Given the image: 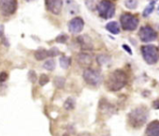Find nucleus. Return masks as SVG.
I'll list each match as a JSON object with an SVG mask.
<instances>
[{
	"label": "nucleus",
	"instance_id": "nucleus-1",
	"mask_svg": "<svg viewBox=\"0 0 159 136\" xmlns=\"http://www.w3.org/2000/svg\"><path fill=\"white\" fill-rule=\"evenodd\" d=\"M149 116V111L145 106H139L132 110L128 115V122L135 129L142 127Z\"/></svg>",
	"mask_w": 159,
	"mask_h": 136
},
{
	"label": "nucleus",
	"instance_id": "nucleus-2",
	"mask_svg": "<svg viewBox=\"0 0 159 136\" xmlns=\"http://www.w3.org/2000/svg\"><path fill=\"white\" fill-rule=\"evenodd\" d=\"M127 83V76L122 70H116L111 73L107 81V87L111 91H118L122 89Z\"/></svg>",
	"mask_w": 159,
	"mask_h": 136
},
{
	"label": "nucleus",
	"instance_id": "nucleus-3",
	"mask_svg": "<svg viewBox=\"0 0 159 136\" xmlns=\"http://www.w3.org/2000/svg\"><path fill=\"white\" fill-rule=\"evenodd\" d=\"M141 54L145 62L149 65L156 64L159 60V49L152 44L141 46Z\"/></svg>",
	"mask_w": 159,
	"mask_h": 136
},
{
	"label": "nucleus",
	"instance_id": "nucleus-4",
	"mask_svg": "<svg viewBox=\"0 0 159 136\" xmlns=\"http://www.w3.org/2000/svg\"><path fill=\"white\" fill-rule=\"evenodd\" d=\"M97 10L99 16L103 19L112 18L115 13V6L110 0H101L97 6Z\"/></svg>",
	"mask_w": 159,
	"mask_h": 136
},
{
	"label": "nucleus",
	"instance_id": "nucleus-5",
	"mask_svg": "<svg viewBox=\"0 0 159 136\" xmlns=\"http://www.w3.org/2000/svg\"><path fill=\"white\" fill-rule=\"evenodd\" d=\"M121 26L125 31H134L137 29L139 20L136 15H133L128 12H125L120 17Z\"/></svg>",
	"mask_w": 159,
	"mask_h": 136
},
{
	"label": "nucleus",
	"instance_id": "nucleus-6",
	"mask_svg": "<svg viewBox=\"0 0 159 136\" xmlns=\"http://www.w3.org/2000/svg\"><path fill=\"white\" fill-rule=\"evenodd\" d=\"M139 37L141 41L143 42H151L157 40V33L156 31L150 26H143L140 27L139 32Z\"/></svg>",
	"mask_w": 159,
	"mask_h": 136
},
{
	"label": "nucleus",
	"instance_id": "nucleus-7",
	"mask_svg": "<svg viewBox=\"0 0 159 136\" xmlns=\"http://www.w3.org/2000/svg\"><path fill=\"white\" fill-rule=\"evenodd\" d=\"M84 79L85 80V82L91 86H99L102 83V76L101 74L95 71V70H91V69H86L84 72L83 74Z\"/></svg>",
	"mask_w": 159,
	"mask_h": 136
},
{
	"label": "nucleus",
	"instance_id": "nucleus-8",
	"mask_svg": "<svg viewBox=\"0 0 159 136\" xmlns=\"http://www.w3.org/2000/svg\"><path fill=\"white\" fill-rule=\"evenodd\" d=\"M17 10V0H0V12L4 16L15 13Z\"/></svg>",
	"mask_w": 159,
	"mask_h": 136
},
{
	"label": "nucleus",
	"instance_id": "nucleus-9",
	"mask_svg": "<svg viewBox=\"0 0 159 136\" xmlns=\"http://www.w3.org/2000/svg\"><path fill=\"white\" fill-rule=\"evenodd\" d=\"M46 9L52 14H60L63 8V0H45Z\"/></svg>",
	"mask_w": 159,
	"mask_h": 136
},
{
	"label": "nucleus",
	"instance_id": "nucleus-10",
	"mask_svg": "<svg viewBox=\"0 0 159 136\" xmlns=\"http://www.w3.org/2000/svg\"><path fill=\"white\" fill-rule=\"evenodd\" d=\"M84 27V21L81 17H75L68 23V29L71 33L77 34L82 32Z\"/></svg>",
	"mask_w": 159,
	"mask_h": 136
},
{
	"label": "nucleus",
	"instance_id": "nucleus-11",
	"mask_svg": "<svg viewBox=\"0 0 159 136\" xmlns=\"http://www.w3.org/2000/svg\"><path fill=\"white\" fill-rule=\"evenodd\" d=\"M77 40L83 50H92L94 48L92 39L88 35H82V36L78 37Z\"/></svg>",
	"mask_w": 159,
	"mask_h": 136
},
{
	"label": "nucleus",
	"instance_id": "nucleus-12",
	"mask_svg": "<svg viewBox=\"0 0 159 136\" xmlns=\"http://www.w3.org/2000/svg\"><path fill=\"white\" fill-rule=\"evenodd\" d=\"M77 61L78 63L81 65L82 67H84V68H87L89 66H91L92 62H93V57L92 55H90L89 54H86V53H81L78 54V57H77Z\"/></svg>",
	"mask_w": 159,
	"mask_h": 136
},
{
	"label": "nucleus",
	"instance_id": "nucleus-13",
	"mask_svg": "<svg viewBox=\"0 0 159 136\" xmlns=\"http://www.w3.org/2000/svg\"><path fill=\"white\" fill-rule=\"evenodd\" d=\"M146 136H159V121H152L146 128Z\"/></svg>",
	"mask_w": 159,
	"mask_h": 136
},
{
	"label": "nucleus",
	"instance_id": "nucleus-14",
	"mask_svg": "<svg viewBox=\"0 0 159 136\" xmlns=\"http://www.w3.org/2000/svg\"><path fill=\"white\" fill-rule=\"evenodd\" d=\"M106 29H107L110 33H111V34H113V35H117V34L120 33V26H119V24H118L117 22H115V21H112V22L108 23V24L106 25Z\"/></svg>",
	"mask_w": 159,
	"mask_h": 136
},
{
	"label": "nucleus",
	"instance_id": "nucleus-15",
	"mask_svg": "<svg viewBox=\"0 0 159 136\" xmlns=\"http://www.w3.org/2000/svg\"><path fill=\"white\" fill-rule=\"evenodd\" d=\"M155 3H156V0H154V1H151L150 3H149V5L144 9V11H143V12H142V16L143 17H148V16H150L151 14H152V12H153V10H154V6H155Z\"/></svg>",
	"mask_w": 159,
	"mask_h": 136
},
{
	"label": "nucleus",
	"instance_id": "nucleus-16",
	"mask_svg": "<svg viewBox=\"0 0 159 136\" xmlns=\"http://www.w3.org/2000/svg\"><path fill=\"white\" fill-rule=\"evenodd\" d=\"M59 62H60V66L63 68V69L66 70L67 68L70 66V64H71V58H70V57H68V56L63 55V56H61V57H60Z\"/></svg>",
	"mask_w": 159,
	"mask_h": 136
},
{
	"label": "nucleus",
	"instance_id": "nucleus-17",
	"mask_svg": "<svg viewBox=\"0 0 159 136\" xmlns=\"http://www.w3.org/2000/svg\"><path fill=\"white\" fill-rule=\"evenodd\" d=\"M35 58L37 60H44L47 56H48V54H47V51L46 50H43V49H40V50H38L35 52Z\"/></svg>",
	"mask_w": 159,
	"mask_h": 136
},
{
	"label": "nucleus",
	"instance_id": "nucleus-18",
	"mask_svg": "<svg viewBox=\"0 0 159 136\" xmlns=\"http://www.w3.org/2000/svg\"><path fill=\"white\" fill-rule=\"evenodd\" d=\"M97 61L100 66H103V65L108 64L111 61V57L109 55H106V54H99L97 57Z\"/></svg>",
	"mask_w": 159,
	"mask_h": 136
},
{
	"label": "nucleus",
	"instance_id": "nucleus-19",
	"mask_svg": "<svg viewBox=\"0 0 159 136\" xmlns=\"http://www.w3.org/2000/svg\"><path fill=\"white\" fill-rule=\"evenodd\" d=\"M75 104H76L75 100L72 98H68V99H66V101L64 103V108L67 111H70L75 108Z\"/></svg>",
	"mask_w": 159,
	"mask_h": 136
},
{
	"label": "nucleus",
	"instance_id": "nucleus-20",
	"mask_svg": "<svg viewBox=\"0 0 159 136\" xmlns=\"http://www.w3.org/2000/svg\"><path fill=\"white\" fill-rule=\"evenodd\" d=\"M43 68L47 71H53L55 69V61L53 59H49L47 61H45V63L43 64Z\"/></svg>",
	"mask_w": 159,
	"mask_h": 136
},
{
	"label": "nucleus",
	"instance_id": "nucleus-21",
	"mask_svg": "<svg viewBox=\"0 0 159 136\" xmlns=\"http://www.w3.org/2000/svg\"><path fill=\"white\" fill-rule=\"evenodd\" d=\"M138 0H125V6L128 10H135L138 7Z\"/></svg>",
	"mask_w": 159,
	"mask_h": 136
},
{
	"label": "nucleus",
	"instance_id": "nucleus-22",
	"mask_svg": "<svg viewBox=\"0 0 159 136\" xmlns=\"http://www.w3.org/2000/svg\"><path fill=\"white\" fill-rule=\"evenodd\" d=\"M54 86L57 87V88H63L65 87V84H66V80L64 77H60V76H57L54 78Z\"/></svg>",
	"mask_w": 159,
	"mask_h": 136
},
{
	"label": "nucleus",
	"instance_id": "nucleus-23",
	"mask_svg": "<svg viewBox=\"0 0 159 136\" xmlns=\"http://www.w3.org/2000/svg\"><path fill=\"white\" fill-rule=\"evenodd\" d=\"M47 54H48V56L54 57V56H57L60 54V51H59V49L57 47H52L49 51H47Z\"/></svg>",
	"mask_w": 159,
	"mask_h": 136
},
{
	"label": "nucleus",
	"instance_id": "nucleus-24",
	"mask_svg": "<svg viewBox=\"0 0 159 136\" xmlns=\"http://www.w3.org/2000/svg\"><path fill=\"white\" fill-rule=\"evenodd\" d=\"M49 81H50V79H49V77H48L46 74H41V75L39 76V85H40L41 87H43V86H45L46 84H48Z\"/></svg>",
	"mask_w": 159,
	"mask_h": 136
},
{
	"label": "nucleus",
	"instance_id": "nucleus-25",
	"mask_svg": "<svg viewBox=\"0 0 159 136\" xmlns=\"http://www.w3.org/2000/svg\"><path fill=\"white\" fill-rule=\"evenodd\" d=\"M67 40H68V37L66 34H61V35L57 36L55 39L56 42H58V43H65V42H66Z\"/></svg>",
	"mask_w": 159,
	"mask_h": 136
},
{
	"label": "nucleus",
	"instance_id": "nucleus-26",
	"mask_svg": "<svg viewBox=\"0 0 159 136\" xmlns=\"http://www.w3.org/2000/svg\"><path fill=\"white\" fill-rule=\"evenodd\" d=\"M28 79L31 83H36L37 80H38V76H37V73H35V71H30L28 73Z\"/></svg>",
	"mask_w": 159,
	"mask_h": 136
},
{
	"label": "nucleus",
	"instance_id": "nucleus-27",
	"mask_svg": "<svg viewBox=\"0 0 159 136\" xmlns=\"http://www.w3.org/2000/svg\"><path fill=\"white\" fill-rule=\"evenodd\" d=\"M7 79H8V73H0V83H4Z\"/></svg>",
	"mask_w": 159,
	"mask_h": 136
},
{
	"label": "nucleus",
	"instance_id": "nucleus-28",
	"mask_svg": "<svg viewBox=\"0 0 159 136\" xmlns=\"http://www.w3.org/2000/svg\"><path fill=\"white\" fill-rule=\"evenodd\" d=\"M123 49L124 50H125L129 54H132L133 53H132V50H131V48L128 46V45H126V44H123Z\"/></svg>",
	"mask_w": 159,
	"mask_h": 136
},
{
	"label": "nucleus",
	"instance_id": "nucleus-29",
	"mask_svg": "<svg viewBox=\"0 0 159 136\" xmlns=\"http://www.w3.org/2000/svg\"><path fill=\"white\" fill-rule=\"evenodd\" d=\"M152 108L155 110H159V100H156L152 102Z\"/></svg>",
	"mask_w": 159,
	"mask_h": 136
},
{
	"label": "nucleus",
	"instance_id": "nucleus-30",
	"mask_svg": "<svg viewBox=\"0 0 159 136\" xmlns=\"http://www.w3.org/2000/svg\"><path fill=\"white\" fill-rule=\"evenodd\" d=\"M4 31H5V27L3 25H0V38H3L4 36Z\"/></svg>",
	"mask_w": 159,
	"mask_h": 136
},
{
	"label": "nucleus",
	"instance_id": "nucleus-31",
	"mask_svg": "<svg viewBox=\"0 0 159 136\" xmlns=\"http://www.w3.org/2000/svg\"><path fill=\"white\" fill-rule=\"evenodd\" d=\"M79 136H91L89 133H87V132H84V133H81Z\"/></svg>",
	"mask_w": 159,
	"mask_h": 136
},
{
	"label": "nucleus",
	"instance_id": "nucleus-32",
	"mask_svg": "<svg viewBox=\"0 0 159 136\" xmlns=\"http://www.w3.org/2000/svg\"><path fill=\"white\" fill-rule=\"evenodd\" d=\"M63 136H70L68 133H65V134H63Z\"/></svg>",
	"mask_w": 159,
	"mask_h": 136
},
{
	"label": "nucleus",
	"instance_id": "nucleus-33",
	"mask_svg": "<svg viewBox=\"0 0 159 136\" xmlns=\"http://www.w3.org/2000/svg\"><path fill=\"white\" fill-rule=\"evenodd\" d=\"M25 1H27V2H32V1H34V0H25Z\"/></svg>",
	"mask_w": 159,
	"mask_h": 136
}]
</instances>
